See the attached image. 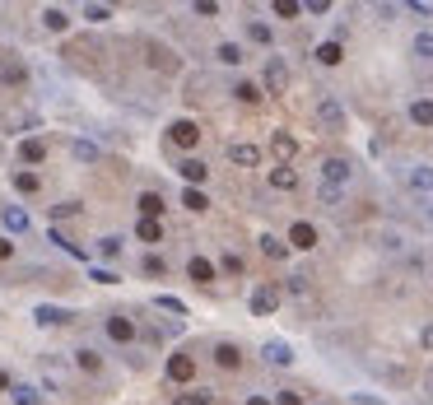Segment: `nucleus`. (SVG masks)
<instances>
[{
  "label": "nucleus",
  "mask_w": 433,
  "mask_h": 405,
  "mask_svg": "<svg viewBox=\"0 0 433 405\" xmlns=\"http://www.w3.org/2000/svg\"><path fill=\"white\" fill-rule=\"evenodd\" d=\"M265 89H270V94H289V65L279 61V56L265 61Z\"/></svg>",
  "instance_id": "obj_1"
},
{
  "label": "nucleus",
  "mask_w": 433,
  "mask_h": 405,
  "mask_svg": "<svg viewBox=\"0 0 433 405\" xmlns=\"http://www.w3.org/2000/svg\"><path fill=\"white\" fill-rule=\"evenodd\" d=\"M270 149H275L279 168H289V163H294V154H298V140L289 135V131H275V135H270Z\"/></svg>",
  "instance_id": "obj_2"
},
{
  "label": "nucleus",
  "mask_w": 433,
  "mask_h": 405,
  "mask_svg": "<svg viewBox=\"0 0 433 405\" xmlns=\"http://www.w3.org/2000/svg\"><path fill=\"white\" fill-rule=\"evenodd\" d=\"M275 308H279V289L275 284H261V289L252 294V312H256V317H270Z\"/></svg>",
  "instance_id": "obj_3"
},
{
  "label": "nucleus",
  "mask_w": 433,
  "mask_h": 405,
  "mask_svg": "<svg viewBox=\"0 0 433 405\" xmlns=\"http://www.w3.org/2000/svg\"><path fill=\"white\" fill-rule=\"evenodd\" d=\"M168 140L182 144V149H191V144L201 140V126H196V122H172L168 126Z\"/></svg>",
  "instance_id": "obj_4"
},
{
  "label": "nucleus",
  "mask_w": 433,
  "mask_h": 405,
  "mask_svg": "<svg viewBox=\"0 0 433 405\" xmlns=\"http://www.w3.org/2000/svg\"><path fill=\"white\" fill-rule=\"evenodd\" d=\"M261 358H265V363H275V368H289V363H294V349H289L284 340H265L261 345Z\"/></svg>",
  "instance_id": "obj_5"
},
{
  "label": "nucleus",
  "mask_w": 433,
  "mask_h": 405,
  "mask_svg": "<svg viewBox=\"0 0 433 405\" xmlns=\"http://www.w3.org/2000/svg\"><path fill=\"white\" fill-rule=\"evenodd\" d=\"M317 117H322V126H331V131L345 126V108L336 103V98H322V103H317Z\"/></svg>",
  "instance_id": "obj_6"
},
{
  "label": "nucleus",
  "mask_w": 433,
  "mask_h": 405,
  "mask_svg": "<svg viewBox=\"0 0 433 405\" xmlns=\"http://www.w3.org/2000/svg\"><path fill=\"white\" fill-rule=\"evenodd\" d=\"M289 242H294L298 251H312V247H317V229H312V224H303V219H298L294 229H289Z\"/></svg>",
  "instance_id": "obj_7"
},
{
  "label": "nucleus",
  "mask_w": 433,
  "mask_h": 405,
  "mask_svg": "<svg viewBox=\"0 0 433 405\" xmlns=\"http://www.w3.org/2000/svg\"><path fill=\"white\" fill-rule=\"evenodd\" d=\"M0 219H5V229H10V233H28V210H19V205H5V210H0Z\"/></svg>",
  "instance_id": "obj_8"
},
{
  "label": "nucleus",
  "mask_w": 433,
  "mask_h": 405,
  "mask_svg": "<svg viewBox=\"0 0 433 405\" xmlns=\"http://www.w3.org/2000/svg\"><path fill=\"white\" fill-rule=\"evenodd\" d=\"M322 177H326V187H345L350 163H345V158H326V163H322Z\"/></svg>",
  "instance_id": "obj_9"
},
{
  "label": "nucleus",
  "mask_w": 433,
  "mask_h": 405,
  "mask_svg": "<svg viewBox=\"0 0 433 405\" xmlns=\"http://www.w3.org/2000/svg\"><path fill=\"white\" fill-rule=\"evenodd\" d=\"M168 377L172 382H191V377H196V363H191L186 354H172L168 358Z\"/></svg>",
  "instance_id": "obj_10"
},
{
  "label": "nucleus",
  "mask_w": 433,
  "mask_h": 405,
  "mask_svg": "<svg viewBox=\"0 0 433 405\" xmlns=\"http://www.w3.org/2000/svg\"><path fill=\"white\" fill-rule=\"evenodd\" d=\"M229 158L238 163V168H256V163H261V149H256V144H233Z\"/></svg>",
  "instance_id": "obj_11"
},
{
  "label": "nucleus",
  "mask_w": 433,
  "mask_h": 405,
  "mask_svg": "<svg viewBox=\"0 0 433 405\" xmlns=\"http://www.w3.org/2000/svg\"><path fill=\"white\" fill-rule=\"evenodd\" d=\"M140 219H158L163 215V196H158V191H140Z\"/></svg>",
  "instance_id": "obj_12"
},
{
  "label": "nucleus",
  "mask_w": 433,
  "mask_h": 405,
  "mask_svg": "<svg viewBox=\"0 0 433 405\" xmlns=\"http://www.w3.org/2000/svg\"><path fill=\"white\" fill-rule=\"evenodd\" d=\"M108 336L117 345H131V340H136V327H131L126 317H108Z\"/></svg>",
  "instance_id": "obj_13"
},
{
  "label": "nucleus",
  "mask_w": 433,
  "mask_h": 405,
  "mask_svg": "<svg viewBox=\"0 0 433 405\" xmlns=\"http://www.w3.org/2000/svg\"><path fill=\"white\" fill-rule=\"evenodd\" d=\"M70 158H75V163H98V144L93 140H70Z\"/></svg>",
  "instance_id": "obj_14"
},
{
  "label": "nucleus",
  "mask_w": 433,
  "mask_h": 405,
  "mask_svg": "<svg viewBox=\"0 0 433 405\" xmlns=\"http://www.w3.org/2000/svg\"><path fill=\"white\" fill-rule=\"evenodd\" d=\"M215 363L219 368H238V363H243V349H238V345H215Z\"/></svg>",
  "instance_id": "obj_15"
},
{
  "label": "nucleus",
  "mask_w": 433,
  "mask_h": 405,
  "mask_svg": "<svg viewBox=\"0 0 433 405\" xmlns=\"http://www.w3.org/2000/svg\"><path fill=\"white\" fill-rule=\"evenodd\" d=\"M186 275H191L196 284H210V280H215V265L205 261V256H191V265H186Z\"/></svg>",
  "instance_id": "obj_16"
},
{
  "label": "nucleus",
  "mask_w": 433,
  "mask_h": 405,
  "mask_svg": "<svg viewBox=\"0 0 433 405\" xmlns=\"http://www.w3.org/2000/svg\"><path fill=\"white\" fill-rule=\"evenodd\" d=\"M182 177H186V182H191V187H201L205 177H210V168H205L201 158H182Z\"/></svg>",
  "instance_id": "obj_17"
},
{
  "label": "nucleus",
  "mask_w": 433,
  "mask_h": 405,
  "mask_svg": "<svg viewBox=\"0 0 433 405\" xmlns=\"http://www.w3.org/2000/svg\"><path fill=\"white\" fill-rule=\"evenodd\" d=\"M270 187H275V191H294L298 187V172L294 168H270Z\"/></svg>",
  "instance_id": "obj_18"
},
{
  "label": "nucleus",
  "mask_w": 433,
  "mask_h": 405,
  "mask_svg": "<svg viewBox=\"0 0 433 405\" xmlns=\"http://www.w3.org/2000/svg\"><path fill=\"white\" fill-rule=\"evenodd\" d=\"M405 182H410L415 191H433V168H424V163H419V168L405 172Z\"/></svg>",
  "instance_id": "obj_19"
},
{
  "label": "nucleus",
  "mask_w": 433,
  "mask_h": 405,
  "mask_svg": "<svg viewBox=\"0 0 433 405\" xmlns=\"http://www.w3.org/2000/svg\"><path fill=\"white\" fill-rule=\"evenodd\" d=\"M15 191H24V196H38V191H42V177H38V172H15Z\"/></svg>",
  "instance_id": "obj_20"
},
{
  "label": "nucleus",
  "mask_w": 433,
  "mask_h": 405,
  "mask_svg": "<svg viewBox=\"0 0 433 405\" xmlns=\"http://www.w3.org/2000/svg\"><path fill=\"white\" fill-rule=\"evenodd\" d=\"M317 61H322V65H341L345 61L341 42H336V38H331V42H322V47H317Z\"/></svg>",
  "instance_id": "obj_21"
},
{
  "label": "nucleus",
  "mask_w": 433,
  "mask_h": 405,
  "mask_svg": "<svg viewBox=\"0 0 433 405\" xmlns=\"http://www.w3.org/2000/svg\"><path fill=\"white\" fill-rule=\"evenodd\" d=\"M19 158H24V163H42V158H47V144L42 140H24V144H19Z\"/></svg>",
  "instance_id": "obj_22"
},
{
  "label": "nucleus",
  "mask_w": 433,
  "mask_h": 405,
  "mask_svg": "<svg viewBox=\"0 0 433 405\" xmlns=\"http://www.w3.org/2000/svg\"><path fill=\"white\" fill-rule=\"evenodd\" d=\"M33 317H38L42 327H61V322H70V312H61V308H33Z\"/></svg>",
  "instance_id": "obj_23"
},
{
  "label": "nucleus",
  "mask_w": 433,
  "mask_h": 405,
  "mask_svg": "<svg viewBox=\"0 0 433 405\" xmlns=\"http://www.w3.org/2000/svg\"><path fill=\"white\" fill-rule=\"evenodd\" d=\"M10 396H15V405H42V396H38L28 382H15V387H10Z\"/></svg>",
  "instance_id": "obj_24"
},
{
  "label": "nucleus",
  "mask_w": 433,
  "mask_h": 405,
  "mask_svg": "<svg viewBox=\"0 0 433 405\" xmlns=\"http://www.w3.org/2000/svg\"><path fill=\"white\" fill-rule=\"evenodd\" d=\"M136 238H140V242H158V238H163L158 219H140V224H136Z\"/></svg>",
  "instance_id": "obj_25"
},
{
  "label": "nucleus",
  "mask_w": 433,
  "mask_h": 405,
  "mask_svg": "<svg viewBox=\"0 0 433 405\" xmlns=\"http://www.w3.org/2000/svg\"><path fill=\"white\" fill-rule=\"evenodd\" d=\"M182 205H186V210H191V215H201V210H210V201H205V191H201V187L182 191Z\"/></svg>",
  "instance_id": "obj_26"
},
{
  "label": "nucleus",
  "mask_w": 433,
  "mask_h": 405,
  "mask_svg": "<svg viewBox=\"0 0 433 405\" xmlns=\"http://www.w3.org/2000/svg\"><path fill=\"white\" fill-rule=\"evenodd\" d=\"M42 24L51 33H65V28H70V15H65V10H42Z\"/></svg>",
  "instance_id": "obj_27"
},
{
  "label": "nucleus",
  "mask_w": 433,
  "mask_h": 405,
  "mask_svg": "<svg viewBox=\"0 0 433 405\" xmlns=\"http://www.w3.org/2000/svg\"><path fill=\"white\" fill-rule=\"evenodd\" d=\"M215 56H219L224 65H243V47H238V42H219Z\"/></svg>",
  "instance_id": "obj_28"
},
{
  "label": "nucleus",
  "mask_w": 433,
  "mask_h": 405,
  "mask_svg": "<svg viewBox=\"0 0 433 405\" xmlns=\"http://www.w3.org/2000/svg\"><path fill=\"white\" fill-rule=\"evenodd\" d=\"M410 122L415 126H433V103H410Z\"/></svg>",
  "instance_id": "obj_29"
},
{
  "label": "nucleus",
  "mask_w": 433,
  "mask_h": 405,
  "mask_svg": "<svg viewBox=\"0 0 433 405\" xmlns=\"http://www.w3.org/2000/svg\"><path fill=\"white\" fill-rule=\"evenodd\" d=\"M75 363L84 368V373H98V368H103V358L93 354V349H75Z\"/></svg>",
  "instance_id": "obj_30"
},
{
  "label": "nucleus",
  "mask_w": 433,
  "mask_h": 405,
  "mask_svg": "<svg viewBox=\"0 0 433 405\" xmlns=\"http://www.w3.org/2000/svg\"><path fill=\"white\" fill-rule=\"evenodd\" d=\"M261 251L270 256V261H279V256L289 251V242H279V238H270V233H265V238H261Z\"/></svg>",
  "instance_id": "obj_31"
},
{
  "label": "nucleus",
  "mask_w": 433,
  "mask_h": 405,
  "mask_svg": "<svg viewBox=\"0 0 433 405\" xmlns=\"http://www.w3.org/2000/svg\"><path fill=\"white\" fill-rule=\"evenodd\" d=\"M172 405H215V401H210V391H177Z\"/></svg>",
  "instance_id": "obj_32"
},
{
  "label": "nucleus",
  "mask_w": 433,
  "mask_h": 405,
  "mask_svg": "<svg viewBox=\"0 0 433 405\" xmlns=\"http://www.w3.org/2000/svg\"><path fill=\"white\" fill-rule=\"evenodd\" d=\"M415 56H424V61H433V33H415Z\"/></svg>",
  "instance_id": "obj_33"
},
{
  "label": "nucleus",
  "mask_w": 433,
  "mask_h": 405,
  "mask_svg": "<svg viewBox=\"0 0 433 405\" xmlns=\"http://www.w3.org/2000/svg\"><path fill=\"white\" fill-rule=\"evenodd\" d=\"M154 308H163V312H177V317H186V303H182V298H172V294H158V298H154Z\"/></svg>",
  "instance_id": "obj_34"
},
{
  "label": "nucleus",
  "mask_w": 433,
  "mask_h": 405,
  "mask_svg": "<svg viewBox=\"0 0 433 405\" xmlns=\"http://www.w3.org/2000/svg\"><path fill=\"white\" fill-rule=\"evenodd\" d=\"M233 94H238V103H261V89H256L252 79H243V84H238Z\"/></svg>",
  "instance_id": "obj_35"
},
{
  "label": "nucleus",
  "mask_w": 433,
  "mask_h": 405,
  "mask_svg": "<svg viewBox=\"0 0 433 405\" xmlns=\"http://www.w3.org/2000/svg\"><path fill=\"white\" fill-rule=\"evenodd\" d=\"M275 15L279 19H298L303 15V5H298V0H275Z\"/></svg>",
  "instance_id": "obj_36"
},
{
  "label": "nucleus",
  "mask_w": 433,
  "mask_h": 405,
  "mask_svg": "<svg viewBox=\"0 0 433 405\" xmlns=\"http://www.w3.org/2000/svg\"><path fill=\"white\" fill-rule=\"evenodd\" d=\"M79 210H84V205H79V201H61V205H56V210H51V219H75Z\"/></svg>",
  "instance_id": "obj_37"
},
{
  "label": "nucleus",
  "mask_w": 433,
  "mask_h": 405,
  "mask_svg": "<svg viewBox=\"0 0 433 405\" xmlns=\"http://www.w3.org/2000/svg\"><path fill=\"white\" fill-rule=\"evenodd\" d=\"M247 38H252V42H261V47H265V42H270V28H265V24H256V19H252V24H247Z\"/></svg>",
  "instance_id": "obj_38"
},
{
  "label": "nucleus",
  "mask_w": 433,
  "mask_h": 405,
  "mask_svg": "<svg viewBox=\"0 0 433 405\" xmlns=\"http://www.w3.org/2000/svg\"><path fill=\"white\" fill-rule=\"evenodd\" d=\"M140 270H145V275H163V256H154V251H149V256L140 261Z\"/></svg>",
  "instance_id": "obj_39"
},
{
  "label": "nucleus",
  "mask_w": 433,
  "mask_h": 405,
  "mask_svg": "<svg viewBox=\"0 0 433 405\" xmlns=\"http://www.w3.org/2000/svg\"><path fill=\"white\" fill-rule=\"evenodd\" d=\"M284 289H289L294 298H303V294H308V275H289V284H284Z\"/></svg>",
  "instance_id": "obj_40"
},
{
  "label": "nucleus",
  "mask_w": 433,
  "mask_h": 405,
  "mask_svg": "<svg viewBox=\"0 0 433 405\" xmlns=\"http://www.w3.org/2000/svg\"><path fill=\"white\" fill-rule=\"evenodd\" d=\"M84 19H89V24H108L112 10H103V5H89V10H84Z\"/></svg>",
  "instance_id": "obj_41"
},
{
  "label": "nucleus",
  "mask_w": 433,
  "mask_h": 405,
  "mask_svg": "<svg viewBox=\"0 0 433 405\" xmlns=\"http://www.w3.org/2000/svg\"><path fill=\"white\" fill-rule=\"evenodd\" d=\"M317 201H322V205H341V187H326V182H322V191H317Z\"/></svg>",
  "instance_id": "obj_42"
},
{
  "label": "nucleus",
  "mask_w": 433,
  "mask_h": 405,
  "mask_svg": "<svg viewBox=\"0 0 433 405\" xmlns=\"http://www.w3.org/2000/svg\"><path fill=\"white\" fill-rule=\"evenodd\" d=\"M98 251H103V256H108V261H112V256L122 251V238H103V242H98Z\"/></svg>",
  "instance_id": "obj_43"
},
{
  "label": "nucleus",
  "mask_w": 433,
  "mask_h": 405,
  "mask_svg": "<svg viewBox=\"0 0 433 405\" xmlns=\"http://www.w3.org/2000/svg\"><path fill=\"white\" fill-rule=\"evenodd\" d=\"M275 405H303V396H298V391H279Z\"/></svg>",
  "instance_id": "obj_44"
},
{
  "label": "nucleus",
  "mask_w": 433,
  "mask_h": 405,
  "mask_svg": "<svg viewBox=\"0 0 433 405\" xmlns=\"http://www.w3.org/2000/svg\"><path fill=\"white\" fill-rule=\"evenodd\" d=\"M89 280H98V284H117V275H112V270H103V265H98V270H93Z\"/></svg>",
  "instance_id": "obj_45"
},
{
  "label": "nucleus",
  "mask_w": 433,
  "mask_h": 405,
  "mask_svg": "<svg viewBox=\"0 0 433 405\" xmlns=\"http://www.w3.org/2000/svg\"><path fill=\"white\" fill-rule=\"evenodd\" d=\"M10 256H15V242H10V238H0V261H10Z\"/></svg>",
  "instance_id": "obj_46"
},
{
  "label": "nucleus",
  "mask_w": 433,
  "mask_h": 405,
  "mask_svg": "<svg viewBox=\"0 0 433 405\" xmlns=\"http://www.w3.org/2000/svg\"><path fill=\"white\" fill-rule=\"evenodd\" d=\"M419 345H424V349H433V322H429L424 331H419Z\"/></svg>",
  "instance_id": "obj_47"
},
{
  "label": "nucleus",
  "mask_w": 433,
  "mask_h": 405,
  "mask_svg": "<svg viewBox=\"0 0 433 405\" xmlns=\"http://www.w3.org/2000/svg\"><path fill=\"white\" fill-rule=\"evenodd\" d=\"M15 387V382H10V373H0V391H10Z\"/></svg>",
  "instance_id": "obj_48"
},
{
  "label": "nucleus",
  "mask_w": 433,
  "mask_h": 405,
  "mask_svg": "<svg viewBox=\"0 0 433 405\" xmlns=\"http://www.w3.org/2000/svg\"><path fill=\"white\" fill-rule=\"evenodd\" d=\"M247 405H275V401H265V396H252V401Z\"/></svg>",
  "instance_id": "obj_49"
}]
</instances>
